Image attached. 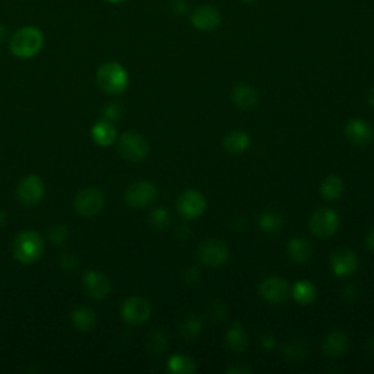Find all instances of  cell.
<instances>
[{"instance_id": "6da1fadb", "label": "cell", "mask_w": 374, "mask_h": 374, "mask_svg": "<svg viewBox=\"0 0 374 374\" xmlns=\"http://www.w3.org/2000/svg\"><path fill=\"white\" fill-rule=\"evenodd\" d=\"M44 44V35L35 26H24L12 35L9 49L21 59H31L41 51Z\"/></svg>"}, {"instance_id": "7a4b0ae2", "label": "cell", "mask_w": 374, "mask_h": 374, "mask_svg": "<svg viewBox=\"0 0 374 374\" xmlns=\"http://www.w3.org/2000/svg\"><path fill=\"white\" fill-rule=\"evenodd\" d=\"M96 82L107 94H121L129 87V75L120 63L107 62L96 72Z\"/></svg>"}, {"instance_id": "3957f363", "label": "cell", "mask_w": 374, "mask_h": 374, "mask_svg": "<svg viewBox=\"0 0 374 374\" xmlns=\"http://www.w3.org/2000/svg\"><path fill=\"white\" fill-rule=\"evenodd\" d=\"M44 250V241L37 231H22L13 241V255L21 263L37 262Z\"/></svg>"}, {"instance_id": "277c9868", "label": "cell", "mask_w": 374, "mask_h": 374, "mask_svg": "<svg viewBox=\"0 0 374 374\" xmlns=\"http://www.w3.org/2000/svg\"><path fill=\"white\" fill-rule=\"evenodd\" d=\"M119 152L120 155L130 162L144 161L149 154V144L144 136L126 132L119 139Z\"/></svg>"}, {"instance_id": "5b68a950", "label": "cell", "mask_w": 374, "mask_h": 374, "mask_svg": "<svg viewBox=\"0 0 374 374\" xmlns=\"http://www.w3.org/2000/svg\"><path fill=\"white\" fill-rule=\"evenodd\" d=\"M309 227L316 237L328 239L339 228V215L334 210H317L310 216Z\"/></svg>"}, {"instance_id": "8992f818", "label": "cell", "mask_w": 374, "mask_h": 374, "mask_svg": "<svg viewBox=\"0 0 374 374\" xmlns=\"http://www.w3.org/2000/svg\"><path fill=\"white\" fill-rule=\"evenodd\" d=\"M199 259L206 266L218 268L223 266L230 259V248L221 240H207L199 247Z\"/></svg>"}, {"instance_id": "52a82bcc", "label": "cell", "mask_w": 374, "mask_h": 374, "mask_svg": "<svg viewBox=\"0 0 374 374\" xmlns=\"http://www.w3.org/2000/svg\"><path fill=\"white\" fill-rule=\"evenodd\" d=\"M152 313L151 303L144 297H132L124 301L121 316L130 325H144L149 321Z\"/></svg>"}, {"instance_id": "ba28073f", "label": "cell", "mask_w": 374, "mask_h": 374, "mask_svg": "<svg viewBox=\"0 0 374 374\" xmlns=\"http://www.w3.org/2000/svg\"><path fill=\"white\" fill-rule=\"evenodd\" d=\"M155 198H157V187L154 183L146 182V180L130 185L126 193H124L126 203L130 205L132 207H145L154 202Z\"/></svg>"}, {"instance_id": "9c48e42d", "label": "cell", "mask_w": 374, "mask_h": 374, "mask_svg": "<svg viewBox=\"0 0 374 374\" xmlns=\"http://www.w3.org/2000/svg\"><path fill=\"white\" fill-rule=\"evenodd\" d=\"M259 294L268 303L281 304L288 298L291 289L287 280L281 278V276H269V278L260 282Z\"/></svg>"}, {"instance_id": "30bf717a", "label": "cell", "mask_w": 374, "mask_h": 374, "mask_svg": "<svg viewBox=\"0 0 374 374\" xmlns=\"http://www.w3.org/2000/svg\"><path fill=\"white\" fill-rule=\"evenodd\" d=\"M75 207L79 215L94 216L96 214H100L104 207V195L95 187L82 190L76 196Z\"/></svg>"}, {"instance_id": "8fae6325", "label": "cell", "mask_w": 374, "mask_h": 374, "mask_svg": "<svg viewBox=\"0 0 374 374\" xmlns=\"http://www.w3.org/2000/svg\"><path fill=\"white\" fill-rule=\"evenodd\" d=\"M345 136L352 145L358 148L368 146L374 139V130L370 123L362 119L350 120L345 126Z\"/></svg>"}, {"instance_id": "7c38bea8", "label": "cell", "mask_w": 374, "mask_h": 374, "mask_svg": "<svg viewBox=\"0 0 374 374\" xmlns=\"http://www.w3.org/2000/svg\"><path fill=\"white\" fill-rule=\"evenodd\" d=\"M190 24L195 26L198 31H214L221 24V13L216 8L211 5H201L193 10Z\"/></svg>"}, {"instance_id": "4fadbf2b", "label": "cell", "mask_w": 374, "mask_h": 374, "mask_svg": "<svg viewBox=\"0 0 374 374\" xmlns=\"http://www.w3.org/2000/svg\"><path fill=\"white\" fill-rule=\"evenodd\" d=\"M178 211L185 218L201 216L206 210V199L198 190H186L178 199Z\"/></svg>"}, {"instance_id": "5bb4252c", "label": "cell", "mask_w": 374, "mask_h": 374, "mask_svg": "<svg viewBox=\"0 0 374 374\" xmlns=\"http://www.w3.org/2000/svg\"><path fill=\"white\" fill-rule=\"evenodd\" d=\"M330 268L334 271L337 276L341 278H346V276H351L357 272L358 269V259L357 255L348 248H339L330 259Z\"/></svg>"}, {"instance_id": "9a60e30c", "label": "cell", "mask_w": 374, "mask_h": 374, "mask_svg": "<svg viewBox=\"0 0 374 374\" xmlns=\"http://www.w3.org/2000/svg\"><path fill=\"white\" fill-rule=\"evenodd\" d=\"M44 195V185L38 176L25 177L18 186V199L25 205H35Z\"/></svg>"}, {"instance_id": "2e32d148", "label": "cell", "mask_w": 374, "mask_h": 374, "mask_svg": "<svg viewBox=\"0 0 374 374\" xmlns=\"http://www.w3.org/2000/svg\"><path fill=\"white\" fill-rule=\"evenodd\" d=\"M84 288L90 297L103 300L110 293V281L100 272L90 271L84 276Z\"/></svg>"}, {"instance_id": "e0dca14e", "label": "cell", "mask_w": 374, "mask_h": 374, "mask_svg": "<svg viewBox=\"0 0 374 374\" xmlns=\"http://www.w3.org/2000/svg\"><path fill=\"white\" fill-rule=\"evenodd\" d=\"M234 104L243 110H253L259 104V92L248 84H239L232 91Z\"/></svg>"}, {"instance_id": "ac0fdd59", "label": "cell", "mask_w": 374, "mask_h": 374, "mask_svg": "<svg viewBox=\"0 0 374 374\" xmlns=\"http://www.w3.org/2000/svg\"><path fill=\"white\" fill-rule=\"evenodd\" d=\"M350 346V339L343 332L335 330L330 332V334L325 338L323 341V352L329 357H339L346 352Z\"/></svg>"}, {"instance_id": "d6986e66", "label": "cell", "mask_w": 374, "mask_h": 374, "mask_svg": "<svg viewBox=\"0 0 374 374\" xmlns=\"http://www.w3.org/2000/svg\"><path fill=\"white\" fill-rule=\"evenodd\" d=\"M91 136L94 142L99 144L100 146H110L112 144H114L117 132L112 123H110L108 120H103V121H96L94 124L91 129Z\"/></svg>"}, {"instance_id": "ffe728a7", "label": "cell", "mask_w": 374, "mask_h": 374, "mask_svg": "<svg viewBox=\"0 0 374 374\" xmlns=\"http://www.w3.org/2000/svg\"><path fill=\"white\" fill-rule=\"evenodd\" d=\"M224 149L231 155H240L250 146V137L243 130H232L224 137Z\"/></svg>"}, {"instance_id": "44dd1931", "label": "cell", "mask_w": 374, "mask_h": 374, "mask_svg": "<svg viewBox=\"0 0 374 374\" xmlns=\"http://www.w3.org/2000/svg\"><path fill=\"white\" fill-rule=\"evenodd\" d=\"M227 345L228 348L235 352V354H240V352H244L247 350L248 346V335L246 329L243 328L241 323H234L228 330H227Z\"/></svg>"}, {"instance_id": "7402d4cb", "label": "cell", "mask_w": 374, "mask_h": 374, "mask_svg": "<svg viewBox=\"0 0 374 374\" xmlns=\"http://www.w3.org/2000/svg\"><path fill=\"white\" fill-rule=\"evenodd\" d=\"M288 255L296 263H306L313 255V247L306 239L294 237L288 243Z\"/></svg>"}, {"instance_id": "603a6c76", "label": "cell", "mask_w": 374, "mask_h": 374, "mask_svg": "<svg viewBox=\"0 0 374 374\" xmlns=\"http://www.w3.org/2000/svg\"><path fill=\"white\" fill-rule=\"evenodd\" d=\"M202 326L203 318L198 314H190L185 318V322L180 325V337L187 342L195 341L202 332Z\"/></svg>"}, {"instance_id": "cb8c5ba5", "label": "cell", "mask_w": 374, "mask_h": 374, "mask_svg": "<svg viewBox=\"0 0 374 374\" xmlns=\"http://www.w3.org/2000/svg\"><path fill=\"white\" fill-rule=\"evenodd\" d=\"M257 224H259V227H260V230L263 232L275 234V232H278L282 228L284 219H282L280 212H275L272 210H268V211L260 214V216L257 219Z\"/></svg>"}, {"instance_id": "d4e9b609", "label": "cell", "mask_w": 374, "mask_h": 374, "mask_svg": "<svg viewBox=\"0 0 374 374\" xmlns=\"http://www.w3.org/2000/svg\"><path fill=\"white\" fill-rule=\"evenodd\" d=\"M291 294H293L294 300L300 304H304V306H307V304H312L316 300L317 291L316 287L309 282V281H298L293 289H291Z\"/></svg>"}, {"instance_id": "484cf974", "label": "cell", "mask_w": 374, "mask_h": 374, "mask_svg": "<svg viewBox=\"0 0 374 374\" xmlns=\"http://www.w3.org/2000/svg\"><path fill=\"white\" fill-rule=\"evenodd\" d=\"M72 321H74V325L76 326V329L84 330V332L92 330L95 328V323H96L95 313L88 307H78L72 313Z\"/></svg>"}, {"instance_id": "4316f807", "label": "cell", "mask_w": 374, "mask_h": 374, "mask_svg": "<svg viewBox=\"0 0 374 374\" xmlns=\"http://www.w3.org/2000/svg\"><path fill=\"white\" fill-rule=\"evenodd\" d=\"M321 193L328 201H335L342 196L343 182L338 176H329L323 180V183L321 186Z\"/></svg>"}, {"instance_id": "83f0119b", "label": "cell", "mask_w": 374, "mask_h": 374, "mask_svg": "<svg viewBox=\"0 0 374 374\" xmlns=\"http://www.w3.org/2000/svg\"><path fill=\"white\" fill-rule=\"evenodd\" d=\"M169 371L176 374H190L196 371V364L186 355H173L169 359Z\"/></svg>"}, {"instance_id": "f1b7e54d", "label": "cell", "mask_w": 374, "mask_h": 374, "mask_svg": "<svg viewBox=\"0 0 374 374\" xmlns=\"http://www.w3.org/2000/svg\"><path fill=\"white\" fill-rule=\"evenodd\" d=\"M149 221L152 227H155L158 230H164L167 228L171 223V215L169 212V210H165V207H157L155 211H152V214L149 215Z\"/></svg>"}, {"instance_id": "f546056e", "label": "cell", "mask_w": 374, "mask_h": 374, "mask_svg": "<svg viewBox=\"0 0 374 374\" xmlns=\"http://www.w3.org/2000/svg\"><path fill=\"white\" fill-rule=\"evenodd\" d=\"M148 346L151 352L161 354L167 346V338L162 334V330H154L148 338Z\"/></svg>"}, {"instance_id": "4dcf8cb0", "label": "cell", "mask_w": 374, "mask_h": 374, "mask_svg": "<svg viewBox=\"0 0 374 374\" xmlns=\"http://www.w3.org/2000/svg\"><path fill=\"white\" fill-rule=\"evenodd\" d=\"M285 355H288L289 358H294V359H300L303 358L304 355H306V345H304L303 342H293V343H289L285 346Z\"/></svg>"}, {"instance_id": "1f68e13d", "label": "cell", "mask_w": 374, "mask_h": 374, "mask_svg": "<svg viewBox=\"0 0 374 374\" xmlns=\"http://www.w3.org/2000/svg\"><path fill=\"white\" fill-rule=\"evenodd\" d=\"M49 235L54 244H62L67 239V228L65 226H56L50 230Z\"/></svg>"}, {"instance_id": "d6a6232c", "label": "cell", "mask_w": 374, "mask_h": 374, "mask_svg": "<svg viewBox=\"0 0 374 374\" xmlns=\"http://www.w3.org/2000/svg\"><path fill=\"white\" fill-rule=\"evenodd\" d=\"M120 114H121V110L119 104H110L104 108V116L107 120H117L120 119Z\"/></svg>"}, {"instance_id": "836d02e7", "label": "cell", "mask_w": 374, "mask_h": 374, "mask_svg": "<svg viewBox=\"0 0 374 374\" xmlns=\"http://www.w3.org/2000/svg\"><path fill=\"white\" fill-rule=\"evenodd\" d=\"M201 278V273L198 271V268H189L186 272H185V280L189 282V284H196Z\"/></svg>"}, {"instance_id": "e575fe53", "label": "cell", "mask_w": 374, "mask_h": 374, "mask_svg": "<svg viewBox=\"0 0 374 374\" xmlns=\"http://www.w3.org/2000/svg\"><path fill=\"white\" fill-rule=\"evenodd\" d=\"M171 8L177 13V15H182V13H185L187 10L189 5H187L186 0H173Z\"/></svg>"}, {"instance_id": "d590c367", "label": "cell", "mask_w": 374, "mask_h": 374, "mask_svg": "<svg viewBox=\"0 0 374 374\" xmlns=\"http://www.w3.org/2000/svg\"><path fill=\"white\" fill-rule=\"evenodd\" d=\"M262 345H263V348L271 351L273 350L275 346H276V341H275V337L271 335V334H265L262 337Z\"/></svg>"}, {"instance_id": "8d00e7d4", "label": "cell", "mask_w": 374, "mask_h": 374, "mask_svg": "<svg viewBox=\"0 0 374 374\" xmlns=\"http://www.w3.org/2000/svg\"><path fill=\"white\" fill-rule=\"evenodd\" d=\"M366 244H367V247L370 248L371 252H374V228L367 234V237H366Z\"/></svg>"}, {"instance_id": "74e56055", "label": "cell", "mask_w": 374, "mask_h": 374, "mask_svg": "<svg viewBox=\"0 0 374 374\" xmlns=\"http://www.w3.org/2000/svg\"><path fill=\"white\" fill-rule=\"evenodd\" d=\"M228 373H250L252 368H239V367H235V368H227Z\"/></svg>"}, {"instance_id": "f35d334b", "label": "cell", "mask_w": 374, "mask_h": 374, "mask_svg": "<svg viewBox=\"0 0 374 374\" xmlns=\"http://www.w3.org/2000/svg\"><path fill=\"white\" fill-rule=\"evenodd\" d=\"M6 35H8V28L3 24H0V41L5 40Z\"/></svg>"}, {"instance_id": "ab89813d", "label": "cell", "mask_w": 374, "mask_h": 374, "mask_svg": "<svg viewBox=\"0 0 374 374\" xmlns=\"http://www.w3.org/2000/svg\"><path fill=\"white\" fill-rule=\"evenodd\" d=\"M6 223V214L5 211L0 210V226H3Z\"/></svg>"}, {"instance_id": "60d3db41", "label": "cell", "mask_w": 374, "mask_h": 374, "mask_svg": "<svg viewBox=\"0 0 374 374\" xmlns=\"http://www.w3.org/2000/svg\"><path fill=\"white\" fill-rule=\"evenodd\" d=\"M368 101H370L371 107L374 108V87H373V90H371V91H370V94H368Z\"/></svg>"}, {"instance_id": "b9f144b4", "label": "cell", "mask_w": 374, "mask_h": 374, "mask_svg": "<svg viewBox=\"0 0 374 374\" xmlns=\"http://www.w3.org/2000/svg\"><path fill=\"white\" fill-rule=\"evenodd\" d=\"M107 2H110V3H123V2H126V0H107Z\"/></svg>"}, {"instance_id": "7bdbcfd3", "label": "cell", "mask_w": 374, "mask_h": 374, "mask_svg": "<svg viewBox=\"0 0 374 374\" xmlns=\"http://www.w3.org/2000/svg\"><path fill=\"white\" fill-rule=\"evenodd\" d=\"M243 2H246V3H250V2H255V0H243Z\"/></svg>"}]
</instances>
